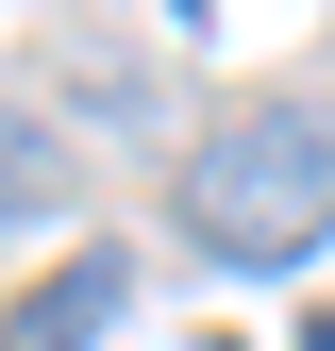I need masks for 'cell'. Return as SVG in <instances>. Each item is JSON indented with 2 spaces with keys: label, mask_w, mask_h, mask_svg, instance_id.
<instances>
[{
  "label": "cell",
  "mask_w": 335,
  "mask_h": 351,
  "mask_svg": "<svg viewBox=\"0 0 335 351\" xmlns=\"http://www.w3.org/2000/svg\"><path fill=\"white\" fill-rule=\"evenodd\" d=\"M34 201H67V151L34 117H0V217H34Z\"/></svg>",
  "instance_id": "3957f363"
},
{
  "label": "cell",
  "mask_w": 335,
  "mask_h": 351,
  "mask_svg": "<svg viewBox=\"0 0 335 351\" xmlns=\"http://www.w3.org/2000/svg\"><path fill=\"white\" fill-rule=\"evenodd\" d=\"M302 351H335V318H319V335H302Z\"/></svg>",
  "instance_id": "277c9868"
},
{
  "label": "cell",
  "mask_w": 335,
  "mask_h": 351,
  "mask_svg": "<svg viewBox=\"0 0 335 351\" xmlns=\"http://www.w3.org/2000/svg\"><path fill=\"white\" fill-rule=\"evenodd\" d=\"M185 234L218 268H302L335 234V101H251L185 151Z\"/></svg>",
  "instance_id": "6da1fadb"
},
{
  "label": "cell",
  "mask_w": 335,
  "mask_h": 351,
  "mask_svg": "<svg viewBox=\"0 0 335 351\" xmlns=\"http://www.w3.org/2000/svg\"><path fill=\"white\" fill-rule=\"evenodd\" d=\"M117 301H135V268H117V251H67L51 285H17L0 351H101V335H117Z\"/></svg>",
  "instance_id": "7a4b0ae2"
}]
</instances>
